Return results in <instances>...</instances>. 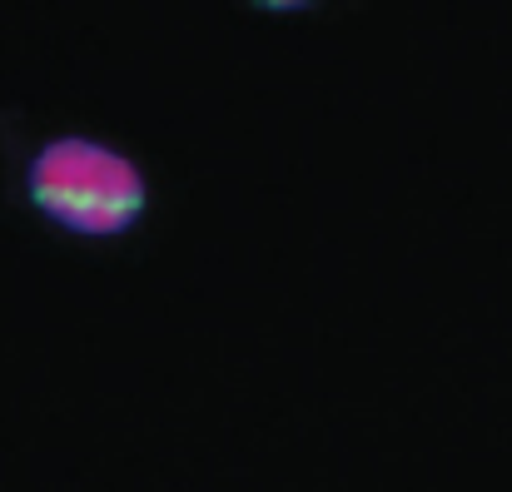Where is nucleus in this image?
Here are the masks:
<instances>
[{
  "label": "nucleus",
  "mask_w": 512,
  "mask_h": 492,
  "mask_svg": "<svg viewBox=\"0 0 512 492\" xmlns=\"http://www.w3.org/2000/svg\"><path fill=\"white\" fill-rule=\"evenodd\" d=\"M25 199L45 224L75 239H120L140 229L150 179L140 160L95 135H55L25 160Z\"/></svg>",
  "instance_id": "1"
}]
</instances>
